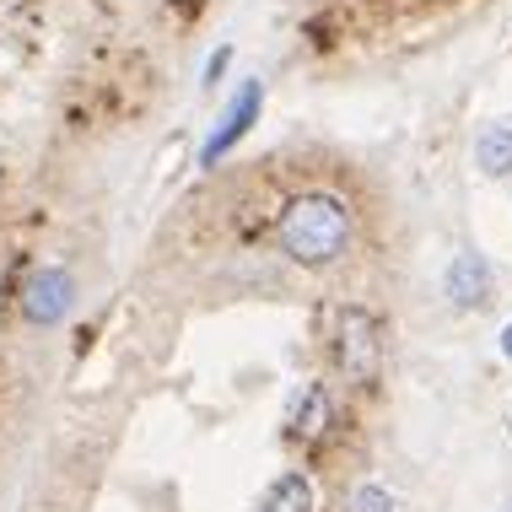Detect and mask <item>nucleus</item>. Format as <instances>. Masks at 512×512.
I'll use <instances>...</instances> for the list:
<instances>
[{
	"instance_id": "f257e3e1",
	"label": "nucleus",
	"mask_w": 512,
	"mask_h": 512,
	"mask_svg": "<svg viewBox=\"0 0 512 512\" xmlns=\"http://www.w3.org/2000/svg\"><path fill=\"white\" fill-rule=\"evenodd\" d=\"M351 205L340 195H329V189H308V195H292L281 205V216H275V238H281L286 259H297V265H335V259L351 248Z\"/></svg>"
},
{
	"instance_id": "f03ea898",
	"label": "nucleus",
	"mask_w": 512,
	"mask_h": 512,
	"mask_svg": "<svg viewBox=\"0 0 512 512\" xmlns=\"http://www.w3.org/2000/svg\"><path fill=\"white\" fill-rule=\"evenodd\" d=\"M335 362L345 372V383L356 389H372L383 372V335H378V318L356 302H345L335 313Z\"/></svg>"
},
{
	"instance_id": "7ed1b4c3",
	"label": "nucleus",
	"mask_w": 512,
	"mask_h": 512,
	"mask_svg": "<svg viewBox=\"0 0 512 512\" xmlns=\"http://www.w3.org/2000/svg\"><path fill=\"white\" fill-rule=\"evenodd\" d=\"M22 318L33 329H49V324H60L65 313L76 308V275L65 270V265H38L33 275L22 281Z\"/></svg>"
},
{
	"instance_id": "20e7f679",
	"label": "nucleus",
	"mask_w": 512,
	"mask_h": 512,
	"mask_svg": "<svg viewBox=\"0 0 512 512\" xmlns=\"http://www.w3.org/2000/svg\"><path fill=\"white\" fill-rule=\"evenodd\" d=\"M259 108H265V87H259V81H243V87L232 92V103L221 108L216 130L205 135V146H200V162H205V168H216V162L227 157V151L238 146L248 130H254V124H259Z\"/></svg>"
},
{
	"instance_id": "39448f33",
	"label": "nucleus",
	"mask_w": 512,
	"mask_h": 512,
	"mask_svg": "<svg viewBox=\"0 0 512 512\" xmlns=\"http://www.w3.org/2000/svg\"><path fill=\"white\" fill-rule=\"evenodd\" d=\"M491 292H496V281H491V265L480 254H459L448 265V275H442V297H448L453 308H464V313L486 308Z\"/></svg>"
},
{
	"instance_id": "423d86ee",
	"label": "nucleus",
	"mask_w": 512,
	"mask_h": 512,
	"mask_svg": "<svg viewBox=\"0 0 512 512\" xmlns=\"http://www.w3.org/2000/svg\"><path fill=\"white\" fill-rule=\"evenodd\" d=\"M324 426H329V394H324V383H308V389L292 394L286 437H292V442H313V437H324Z\"/></svg>"
},
{
	"instance_id": "0eeeda50",
	"label": "nucleus",
	"mask_w": 512,
	"mask_h": 512,
	"mask_svg": "<svg viewBox=\"0 0 512 512\" xmlns=\"http://www.w3.org/2000/svg\"><path fill=\"white\" fill-rule=\"evenodd\" d=\"M259 512H313V480L297 475V469H292V475H281V480L265 491Z\"/></svg>"
},
{
	"instance_id": "6e6552de",
	"label": "nucleus",
	"mask_w": 512,
	"mask_h": 512,
	"mask_svg": "<svg viewBox=\"0 0 512 512\" xmlns=\"http://www.w3.org/2000/svg\"><path fill=\"white\" fill-rule=\"evenodd\" d=\"M475 162H480V173L486 178H507L512 173V130L507 124H491L486 135L475 141Z\"/></svg>"
},
{
	"instance_id": "1a4fd4ad",
	"label": "nucleus",
	"mask_w": 512,
	"mask_h": 512,
	"mask_svg": "<svg viewBox=\"0 0 512 512\" xmlns=\"http://www.w3.org/2000/svg\"><path fill=\"white\" fill-rule=\"evenodd\" d=\"M356 512H399V502H394V491L389 486H378V480H367L362 491H356V502H351Z\"/></svg>"
},
{
	"instance_id": "9d476101",
	"label": "nucleus",
	"mask_w": 512,
	"mask_h": 512,
	"mask_svg": "<svg viewBox=\"0 0 512 512\" xmlns=\"http://www.w3.org/2000/svg\"><path fill=\"white\" fill-rule=\"evenodd\" d=\"M227 65H232V49L221 44V49L211 54V65H205V87H216V81H221V71H227Z\"/></svg>"
},
{
	"instance_id": "9b49d317",
	"label": "nucleus",
	"mask_w": 512,
	"mask_h": 512,
	"mask_svg": "<svg viewBox=\"0 0 512 512\" xmlns=\"http://www.w3.org/2000/svg\"><path fill=\"white\" fill-rule=\"evenodd\" d=\"M502 356H507V362H512V324L502 329Z\"/></svg>"
}]
</instances>
